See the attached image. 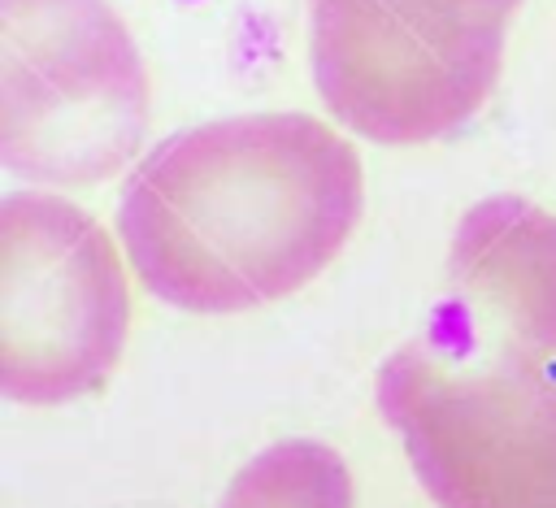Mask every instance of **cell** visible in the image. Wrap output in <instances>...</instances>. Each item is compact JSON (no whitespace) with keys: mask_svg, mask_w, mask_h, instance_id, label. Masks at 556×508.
<instances>
[{"mask_svg":"<svg viewBox=\"0 0 556 508\" xmlns=\"http://www.w3.org/2000/svg\"><path fill=\"white\" fill-rule=\"evenodd\" d=\"M361 208V156L334 126L243 113L161 139L122 187L117 234L161 304L243 313L308 287Z\"/></svg>","mask_w":556,"mask_h":508,"instance_id":"6da1fadb","label":"cell"},{"mask_svg":"<svg viewBox=\"0 0 556 508\" xmlns=\"http://www.w3.org/2000/svg\"><path fill=\"white\" fill-rule=\"evenodd\" d=\"M148 135V69L104 0H0V161L35 187L122 174Z\"/></svg>","mask_w":556,"mask_h":508,"instance_id":"7a4b0ae2","label":"cell"},{"mask_svg":"<svg viewBox=\"0 0 556 508\" xmlns=\"http://www.w3.org/2000/svg\"><path fill=\"white\" fill-rule=\"evenodd\" d=\"M517 9L521 0H308L317 96L361 139H447L491 100Z\"/></svg>","mask_w":556,"mask_h":508,"instance_id":"3957f363","label":"cell"},{"mask_svg":"<svg viewBox=\"0 0 556 508\" xmlns=\"http://www.w3.org/2000/svg\"><path fill=\"white\" fill-rule=\"evenodd\" d=\"M130 334L126 261L109 230L52 191L0 200V391L56 408L109 382Z\"/></svg>","mask_w":556,"mask_h":508,"instance_id":"277c9868","label":"cell"},{"mask_svg":"<svg viewBox=\"0 0 556 508\" xmlns=\"http://www.w3.org/2000/svg\"><path fill=\"white\" fill-rule=\"evenodd\" d=\"M378 412L439 508H556V382L543 365L404 343L378 369Z\"/></svg>","mask_w":556,"mask_h":508,"instance_id":"5b68a950","label":"cell"},{"mask_svg":"<svg viewBox=\"0 0 556 508\" xmlns=\"http://www.w3.org/2000/svg\"><path fill=\"white\" fill-rule=\"evenodd\" d=\"M426 343L456 360L547 365L556 356V213L521 195L465 208Z\"/></svg>","mask_w":556,"mask_h":508,"instance_id":"8992f818","label":"cell"},{"mask_svg":"<svg viewBox=\"0 0 556 508\" xmlns=\"http://www.w3.org/2000/svg\"><path fill=\"white\" fill-rule=\"evenodd\" d=\"M217 508H356V486L334 447L282 439L230 478Z\"/></svg>","mask_w":556,"mask_h":508,"instance_id":"52a82bcc","label":"cell"}]
</instances>
